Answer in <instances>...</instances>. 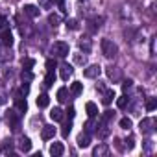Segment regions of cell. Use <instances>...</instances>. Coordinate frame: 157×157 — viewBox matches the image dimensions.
<instances>
[{
  "label": "cell",
  "mask_w": 157,
  "mask_h": 157,
  "mask_svg": "<svg viewBox=\"0 0 157 157\" xmlns=\"http://www.w3.org/2000/svg\"><path fill=\"white\" fill-rule=\"evenodd\" d=\"M91 144V135L89 133H80V137H78V146H80V148H87Z\"/></svg>",
  "instance_id": "cell-11"
},
{
  "label": "cell",
  "mask_w": 157,
  "mask_h": 157,
  "mask_svg": "<svg viewBox=\"0 0 157 157\" xmlns=\"http://www.w3.org/2000/svg\"><path fill=\"white\" fill-rule=\"evenodd\" d=\"M56 67H57V65H56L54 59H48V61H46V70H56Z\"/></svg>",
  "instance_id": "cell-39"
},
{
  "label": "cell",
  "mask_w": 157,
  "mask_h": 157,
  "mask_svg": "<svg viewBox=\"0 0 157 157\" xmlns=\"http://www.w3.org/2000/svg\"><path fill=\"white\" fill-rule=\"evenodd\" d=\"M157 107V98H148L146 100V111H155Z\"/></svg>",
  "instance_id": "cell-31"
},
{
  "label": "cell",
  "mask_w": 157,
  "mask_h": 157,
  "mask_svg": "<svg viewBox=\"0 0 157 157\" xmlns=\"http://www.w3.org/2000/svg\"><path fill=\"white\" fill-rule=\"evenodd\" d=\"M19 150L24 151V153H28V151L32 150V140H30L28 137H21V140H19Z\"/></svg>",
  "instance_id": "cell-10"
},
{
  "label": "cell",
  "mask_w": 157,
  "mask_h": 157,
  "mask_svg": "<svg viewBox=\"0 0 157 157\" xmlns=\"http://www.w3.org/2000/svg\"><path fill=\"white\" fill-rule=\"evenodd\" d=\"M13 100H15V109H17L19 113H24V111L28 109V102H26V98L22 96L21 91L15 93V98H13Z\"/></svg>",
  "instance_id": "cell-5"
},
{
  "label": "cell",
  "mask_w": 157,
  "mask_h": 157,
  "mask_svg": "<svg viewBox=\"0 0 157 157\" xmlns=\"http://www.w3.org/2000/svg\"><path fill=\"white\" fill-rule=\"evenodd\" d=\"M93 155L94 157H104V155H109V148L105 144H98L94 150H93Z\"/></svg>",
  "instance_id": "cell-15"
},
{
  "label": "cell",
  "mask_w": 157,
  "mask_h": 157,
  "mask_svg": "<svg viewBox=\"0 0 157 157\" xmlns=\"http://www.w3.org/2000/svg\"><path fill=\"white\" fill-rule=\"evenodd\" d=\"M54 135H56V128H54V126H44V128H43V131H41V137H43L44 140L54 139Z\"/></svg>",
  "instance_id": "cell-9"
},
{
  "label": "cell",
  "mask_w": 157,
  "mask_h": 157,
  "mask_svg": "<svg viewBox=\"0 0 157 157\" xmlns=\"http://www.w3.org/2000/svg\"><path fill=\"white\" fill-rule=\"evenodd\" d=\"M50 54L56 56V57H67V56L70 54V46H68V43H65V41H56V43L50 46Z\"/></svg>",
  "instance_id": "cell-1"
},
{
  "label": "cell",
  "mask_w": 157,
  "mask_h": 157,
  "mask_svg": "<svg viewBox=\"0 0 157 157\" xmlns=\"http://www.w3.org/2000/svg\"><path fill=\"white\" fill-rule=\"evenodd\" d=\"M48 104H50L48 94H39V98H37V105H39V107H48Z\"/></svg>",
  "instance_id": "cell-25"
},
{
  "label": "cell",
  "mask_w": 157,
  "mask_h": 157,
  "mask_svg": "<svg viewBox=\"0 0 157 157\" xmlns=\"http://www.w3.org/2000/svg\"><path fill=\"white\" fill-rule=\"evenodd\" d=\"M94 129H96V124H94V120H93V118H89V120L85 122L83 131H85V133H89V135H93V133H94Z\"/></svg>",
  "instance_id": "cell-23"
},
{
  "label": "cell",
  "mask_w": 157,
  "mask_h": 157,
  "mask_svg": "<svg viewBox=\"0 0 157 157\" xmlns=\"http://www.w3.org/2000/svg\"><path fill=\"white\" fill-rule=\"evenodd\" d=\"M57 100H59V102H67V100H68V91H67V87L57 89Z\"/></svg>",
  "instance_id": "cell-24"
},
{
  "label": "cell",
  "mask_w": 157,
  "mask_h": 157,
  "mask_svg": "<svg viewBox=\"0 0 157 157\" xmlns=\"http://www.w3.org/2000/svg\"><path fill=\"white\" fill-rule=\"evenodd\" d=\"M113 100H115V91H113V89H107V91H104V100H102V102H104L105 105H109Z\"/></svg>",
  "instance_id": "cell-21"
},
{
  "label": "cell",
  "mask_w": 157,
  "mask_h": 157,
  "mask_svg": "<svg viewBox=\"0 0 157 157\" xmlns=\"http://www.w3.org/2000/svg\"><path fill=\"white\" fill-rule=\"evenodd\" d=\"M50 4H52V0H39V6L43 8H50Z\"/></svg>",
  "instance_id": "cell-41"
},
{
  "label": "cell",
  "mask_w": 157,
  "mask_h": 157,
  "mask_svg": "<svg viewBox=\"0 0 157 157\" xmlns=\"http://www.w3.org/2000/svg\"><path fill=\"white\" fill-rule=\"evenodd\" d=\"M21 78H22V82H24V83H30V82L33 80V74H32V70H24V68H22Z\"/></svg>",
  "instance_id": "cell-27"
},
{
  "label": "cell",
  "mask_w": 157,
  "mask_h": 157,
  "mask_svg": "<svg viewBox=\"0 0 157 157\" xmlns=\"http://www.w3.org/2000/svg\"><path fill=\"white\" fill-rule=\"evenodd\" d=\"M107 76L111 78L113 82H118V80H120V68H118V67H109V68H107Z\"/></svg>",
  "instance_id": "cell-17"
},
{
  "label": "cell",
  "mask_w": 157,
  "mask_h": 157,
  "mask_svg": "<svg viewBox=\"0 0 157 157\" xmlns=\"http://www.w3.org/2000/svg\"><path fill=\"white\" fill-rule=\"evenodd\" d=\"M63 117H65V115H63V111H61L59 107H54V109L50 111V118H52L54 122H59V120H63Z\"/></svg>",
  "instance_id": "cell-19"
},
{
  "label": "cell",
  "mask_w": 157,
  "mask_h": 157,
  "mask_svg": "<svg viewBox=\"0 0 157 157\" xmlns=\"http://www.w3.org/2000/svg\"><path fill=\"white\" fill-rule=\"evenodd\" d=\"M100 46H102V54L105 56V57H115L117 56V52H118V48H117V44L113 43V41H109V39H102V43H100Z\"/></svg>",
  "instance_id": "cell-3"
},
{
  "label": "cell",
  "mask_w": 157,
  "mask_h": 157,
  "mask_svg": "<svg viewBox=\"0 0 157 157\" xmlns=\"http://www.w3.org/2000/svg\"><path fill=\"white\" fill-rule=\"evenodd\" d=\"M82 91H83V83H80V82H74V83L70 85V93H72L74 96L82 94Z\"/></svg>",
  "instance_id": "cell-22"
},
{
  "label": "cell",
  "mask_w": 157,
  "mask_h": 157,
  "mask_svg": "<svg viewBox=\"0 0 157 157\" xmlns=\"http://www.w3.org/2000/svg\"><path fill=\"white\" fill-rule=\"evenodd\" d=\"M102 22H104V19H102V17H98V19H93V21L89 22V24H91V26H89V28H91V32L98 30V28L102 26Z\"/></svg>",
  "instance_id": "cell-28"
},
{
  "label": "cell",
  "mask_w": 157,
  "mask_h": 157,
  "mask_svg": "<svg viewBox=\"0 0 157 157\" xmlns=\"http://www.w3.org/2000/svg\"><path fill=\"white\" fill-rule=\"evenodd\" d=\"M11 57H13V54H11V50H10V46H4L2 44V48H0V61H11Z\"/></svg>",
  "instance_id": "cell-12"
},
{
  "label": "cell",
  "mask_w": 157,
  "mask_h": 157,
  "mask_svg": "<svg viewBox=\"0 0 157 157\" xmlns=\"http://www.w3.org/2000/svg\"><path fill=\"white\" fill-rule=\"evenodd\" d=\"M74 115H76V109H74V107H68V109H67V117H68V120H72Z\"/></svg>",
  "instance_id": "cell-40"
},
{
  "label": "cell",
  "mask_w": 157,
  "mask_h": 157,
  "mask_svg": "<svg viewBox=\"0 0 157 157\" xmlns=\"http://www.w3.org/2000/svg\"><path fill=\"white\" fill-rule=\"evenodd\" d=\"M113 117H115V113H113V111H105V113L100 117V122H107V124H109V120H111Z\"/></svg>",
  "instance_id": "cell-34"
},
{
  "label": "cell",
  "mask_w": 157,
  "mask_h": 157,
  "mask_svg": "<svg viewBox=\"0 0 157 157\" xmlns=\"http://www.w3.org/2000/svg\"><path fill=\"white\" fill-rule=\"evenodd\" d=\"M59 70H61V78H63V80L67 82L68 80V78L72 76V65H68V63H61V67H59Z\"/></svg>",
  "instance_id": "cell-8"
},
{
  "label": "cell",
  "mask_w": 157,
  "mask_h": 157,
  "mask_svg": "<svg viewBox=\"0 0 157 157\" xmlns=\"http://www.w3.org/2000/svg\"><path fill=\"white\" fill-rule=\"evenodd\" d=\"M124 142H126V144L122 146L124 150H128V151H129V150H133V146H135V139H133V137H128Z\"/></svg>",
  "instance_id": "cell-33"
},
{
  "label": "cell",
  "mask_w": 157,
  "mask_h": 157,
  "mask_svg": "<svg viewBox=\"0 0 157 157\" xmlns=\"http://www.w3.org/2000/svg\"><path fill=\"white\" fill-rule=\"evenodd\" d=\"M85 78H91V80H94V78H98L102 74V67L100 65H89L85 70H83Z\"/></svg>",
  "instance_id": "cell-6"
},
{
  "label": "cell",
  "mask_w": 157,
  "mask_h": 157,
  "mask_svg": "<svg viewBox=\"0 0 157 157\" xmlns=\"http://www.w3.org/2000/svg\"><path fill=\"white\" fill-rule=\"evenodd\" d=\"M24 15H28L30 19H35V17H39V8L28 4V6H24Z\"/></svg>",
  "instance_id": "cell-13"
},
{
  "label": "cell",
  "mask_w": 157,
  "mask_h": 157,
  "mask_svg": "<svg viewBox=\"0 0 157 157\" xmlns=\"http://www.w3.org/2000/svg\"><path fill=\"white\" fill-rule=\"evenodd\" d=\"M131 85H133V80H124L122 82V89L128 93V89H131Z\"/></svg>",
  "instance_id": "cell-38"
},
{
  "label": "cell",
  "mask_w": 157,
  "mask_h": 157,
  "mask_svg": "<svg viewBox=\"0 0 157 157\" xmlns=\"http://www.w3.org/2000/svg\"><path fill=\"white\" fill-rule=\"evenodd\" d=\"M85 109H87L89 118H96V117H98V107H96V104H94V102H87Z\"/></svg>",
  "instance_id": "cell-16"
},
{
  "label": "cell",
  "mask_w": 157,
  "mask_h": 157,
  "mask_svg": "<svg viewBox=\"0 0 157 157\" xmlns=\"http://www.w3.org/2000/svg\"><path fill=\"white\" fill-rule=\"evenodd\" d=\"M128 104H129V98L124 94V96H120L118 100H117V105H118V109H124V107H128Z\"/></svg>",
  "instance_id": "cell-30"
},
{
  "label": "cell",
  "mask_w": 157,
  "mask_h": 157,
  "mask_svg": "<svg viewBox=\"0 0 157 157\" xmlns=\"http://www.w3.org/2000/svg\"><path fill=\"white\" fill-rule=\"evenodd\" d=\"M56 2H57V4H59V6H63V0H56Z\"/></svg>",
  "instance_id": "cell-43"
},
{
  "label": "cell",
  "mask_w": 157,
  "mask_h": 157,
  "mask_svg": "<svg viewBox=\"0 0 157 157\" xmlns=\"http://www.w3.org/2000/svg\"><path fill=\"white\" fill-rule=\"evenodd\" d=\"M91 46H93V44H91V39H87V37H82V39H80V48H82L85 54L91 52Z\"/></svg>",
  "instance_id": "cell-20"
},
{
  "label": "cell",
  "mask_w": 157,
  "mask_h": 157,
  "mask_svg": "<svg viewBox=\"0 0 157 157\" xmlns=\"http://www.w3.org/2000/svg\"><path fill=\"white\" fill-rule=\"evenodd\" d=\"M48 22H50V26H54V28H56V26L61 22V17H59L57 13H50V15H48Z\"/></svg>",
  "instance_id": "cell-26"
},
{
  "label": "cell",
  "mask_w": 157,
  "mask_h": 157,
  "mask_svg": "<svg viewBox=\"0 0 157 157\" xmlns=\"http://www.w3.org/2000/svg\"><path fill=\"white\" fill-rule=\"evenodd\" d=\"M76 61H78V63H85V56H83V57H82V56H76Z\"/></svg>",
  "instance_id": "cell-42"
},
{
  "label": "cell",
  "mask_w": 157,
  "mask_h": 157,
  "mask_svg": "<svg viewBox=\"0 0 157 157\" xmlns=\"http://www.w3.org/2000/svg\"><path fill=\"white\" fill-rule=\"evenodd\" d=\"M70 128H72V124H70V120L67 122V124H63V129H61V135L67 139L68 137V133H70Z\"/></svg>",
  "instance_id": "cell-35"
},
{
  "label": "cell",
  "mask_w": 157,
  "mask_h": 157,
  "mask_svg": "<svg viewBox=\"0 0 157 157\" xmlns=\"http://www.w3.org/2000/svg\"><path fill=\"white\" fill-rule=\"evenodd\" d=\"M63 151H65V148H63V144H61V142H52V146H50V153H52L54 157L63 155Z\"/></svg>",
  "instance_id": "cell-14"
},
{
  "label": "cell",
  "mask_w": 157,
  "mask_h": 157,
  "mask_svg": "<svg viewBox=\"0 0 157 157\" xmlns=\"http://www.w3.org/2000/svg\"><path fill=\"white\" fill-rule=\"evenodd\" d=\"M0 39H2V44H4V46H10V48H11V44H13V35H11L10 28L2 30V33H0Z\"/></svg>",
  "instance_id": "cell-7"
},
{
  "label": "cell",
  "mask_w": 157,
  "mask_h": 157,
  "mask_svg": "<svg viewBox=\"0 0 157 157\" xmlns=\"http://www.w3.org/2000/svg\"><path fill=\"white\" fill-rule=\"evenodd\" d=\"M118 124H120V128H122V129H129V128H131V118L124 117V118H120V122H118Z\"/></svg>",
  "instance_id": "cell-32"
},
{
  "label": "cell",
  "mask_w": 157,
  "mask_h": 157,
  "mask_svg": "<svg viewBox=\"0 0 157 157\" xmlns=\"http://www.w3.org/2000/svg\"><path fill=\"white\" fill-rule=\"evenodd\" d=\"M33 65H35V59H32V57H26V59L22 61V68H24V70H32Z\"/></svg>",
  "instance_id": "cell-29"
},
{
  "label": "cell",
  "mask_w": 157,
  "mask_h": 157,
  "mask_svg": "<svg viewBox=\"0 0 157 157\" xmlns=\"http://www.w3.org/2000/svg\"><path fill=\"white\" fill-rule=\"evenodd\" d=\"M67 28H70V30H78V28H80V24H78L76 19H68V21H67Z\"/></svg>",
  "instance_id": "cell-36"
},
{
  "label": "cell",
  "mask_w": 157,
  "mask_h": 157,
  "mask_svg": "<svg viewBox=\"0 0 157 157\" xmlns=\"http://www.w3.org/2000/svg\"><path fill=\"white\" fill-rule=\"evenodd\" d=\"M155 120L153 118H142L140 120V124H139V128H140V133H144V135H151L153 131H155Z\"/></svg>",
  "instance_id": "cell-4"
},
{
  "label": "cell",
  "mask_w": 157,
  "mask_h": 157,
  "mask_svg": "<svg viewBox=\"0 0 157 157\" xmlns=\"http://www.w3.org/2000/svg\"><path fill=\"white\" fill-rule=\"evenodd\" d=\"M6 122L13 131H19V128H21V113L17 109H8L6 111Z\"/></svg>",
  "instance_id": "cell-2"
},
{
  "label": "cell",
  "mask_w": 157,
  "mask_h": 157,
  "mask_svg": "<svg viewBox=\"0 0 157 157\" xmlns=\"http://www.w3.org/2000/svg\"><path fill=\"white\" fill-rule=\"evenodd\" d=\"M11 148H13L11 140H10V139H6V140H4V144H2V151H4V153H8V151H11Z\"/></svg>",
  "instance_id": "cell-37"
},
{
  "label": "cell",
  "mask_w": 157,
  "mask_h": 157,
  "mask_svg": "<svg viewBox=\"0 0 157 157\" xmlns=\"http://www.w3.org/2000/svg\"><path fill=\"white\" fill-rule=\"evenodd\" d=\"M54 82H56V72L54 70H48L46 76H44V87H52Z\"/></svg>",
  "instance_id": "cell-18"
}]
</instances>
